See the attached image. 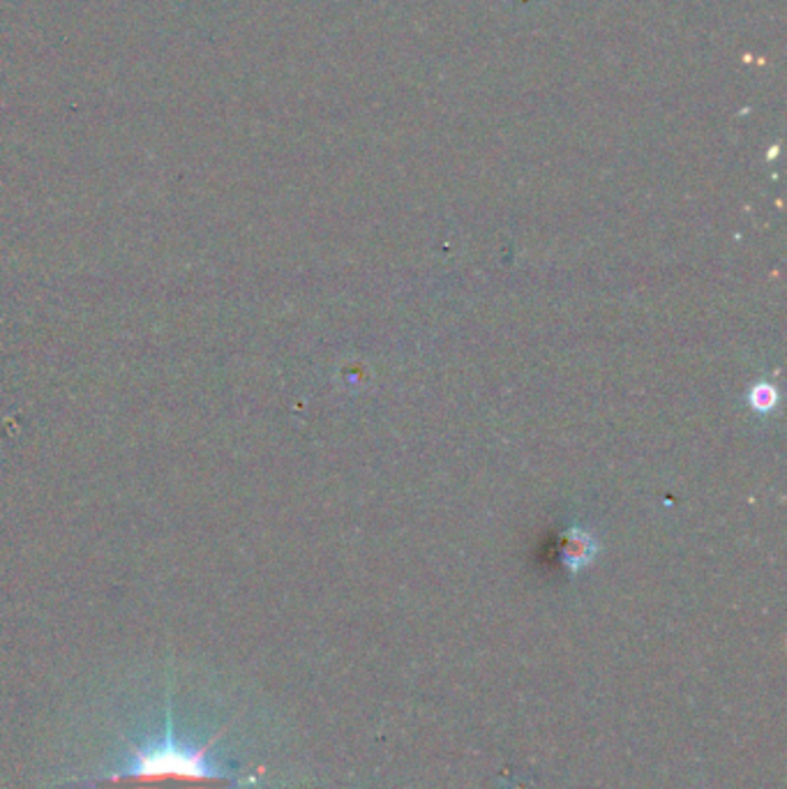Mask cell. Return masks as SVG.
<instances>
[{"instance_id": "cell-1", "label": "cell", "mask_w": 787, "mask_h": 789, "mask_svg": "<svg viewBox=\"0 0 787 789\" xmlns=\"http://www.w3.org/2000/svg\"><path fill=\"white\" fill-rule=\"evenodd\" d=\"M220 734L197 748L180 744L174 734L169 702L165 737L144 748L130 746L132 757L125 769L74 780V785L89 789H238L242 778L215 769L208 757L213 746L220 741Z\"/></svg>"}, {"instance_id": "cell-2", "label": "cell", "mask_w": 787, "mask_h": 789, "mask_svg": "<svg viewBox=\"0 0 787 789\" xmlns=\"http://www.w3.org/2000/svg\"><path fill=\"white\" fill-rule=\"evenodd\" d=\"M596 552H599V548H596V540L591 538V533H587L584 529H578V527L566 531L561 557L568 568L578 570V568L587 565L596 557Z\"/></svg>"}, {"instance_id": "cell-3", "label": "cell", "mask_w": 787, "mask_h": 789, "mask_svg": "<svg viewBox=\"0 0 787 789\" xmlns=\"http://www.w3.org/2000/svg\"><path fill=\"white\" fill-rule=\"evenodd\" d=\"M750 402H753L755 409L769 412V409H774V404H776V391H774L772 386H767V384L757 386V388L753 391V395H750Z\"/></svg>"}]
</instances>
